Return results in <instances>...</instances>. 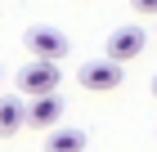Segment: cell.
Instances as JSON below:
<instances>
[{"label": "cell", "mask_w": 157, "mask_h": 152, "mask_svg": "<svg viewBox=\"0 0 157 152\" xmlns=\"http://www.w3.org/2000/svg\"><path fill=\"white\" fill-rule=\"evenodd\" d=\"M76 85H81V90H90V94H108V90H117V85H121V63H112L108 54H103V58L81 63V67H76Z\"/></svg>", "instance_id": "1"}, {"label": "cell", "mask_w": 157, "mask_h": 152, "mask_svg": "<svg viewBox=\"0 0 157 152\" xmlns=\"http://www.w3.org/2000/svg\"><path fill=\"white\" fill-rule=\"evenodd\" d=\"M23 45H27V54L32 58H45V63H59V58H67V36L59 32V27H27V36H23Z\"/></svg>", "instance_id": "2"}, {"label": "cell", "mask_w": 157, "mask_h": 152, "mask_svg": "<svg viewBox=\"0 0 157 152\" xmlns=\"http://www.w3.org/2000/svg\"><path fill=\"white\" fill-rule=\"evenodd\" d=\"M59 63H45V58H32L23 72H18V90L27 94V98H36V94H54L59 90Z\"/></svg>", "instance_id": "3"}, {"label": "cell", "mask_w": 157, "mask_h": 152, "mask_svg": "<svg viewBox=\"0 0 157 152\" xmlns=\"http://www.w3.org/2000/svg\"><path fill=\"white\" fill-rule=\"evenodd\" d=\"M144 45H148V32L130 23V27H117V32L108 36V49H103V54H108L112 63H121V67H126L130 58H139V54H144Z\"/></svg>", "instance_id": "4"}, {"label": "cell", "mask_w": 157, "mask_h": 152, "mask_svg": "<svg viewBox=\"0 0 157 152\" xmlns=\"http://www.w3.org/2000/svg\"><path fill=\"white\" fill-rule=\"evenodd\" d=\"M59 121H63V98L59 94H36L32 107H23V125H32V130H54Z\"/></svg>", "instance_id": "5"}, {"label": "cell", "mask_w": 157, "mask_h": 152, "mask_svg": "<svg viewBox=\"0 0 157 152\" xmlns=\"http://www.w3.org/2000/svg\"><path fill=\"white\" fill-rule=\"evenodd\" d=\"M81 148H85V130H76V125H63L45 139V152H81Z\"/></svg>", "instance_id": "6"}, {"label": "cell", "mask_w": 157, "mask_h": 152, "mask_svg": "<svg viewBox=\"0 0 157 152\" xmlns=\"http://www.w3.org/2000/svg\"><path fill=\"white\" fill-rule=\"evenodd\" d=\"M23 130V103L18 98H0V139H13Z\"/></svg>", "instance_id": "7"}, {"label": "cell", "mask_w": 157, "mask_h": 152, "mask_svg": "<svg viewBox=\"0 0 157 152\" xmlns=\"http://www.w3.org/2000/svg\"><path fill=\"white\" fill-rule=\"evenodd\" d=\"M130 9L139 18H157V0H130Z\"/></svg>", "instance_id": "8"}, {"label": "cell", "mask_w": 157, "mask_h": 152, "mask_svg": "<svg viewBox=\"0 0 157 152\" xmlns=\"http://www.w3.org/2000/svg\"><path fill=\"white\" fill-rule=\"evenodd\" d=\"M153 98H157V76H153Z\"/></svg>", "instance_id": "9"}, {"label": "cell", "mask_w": 157, "mask_h": 152, "mask_svg": "<svg viewBox=\"0 0 157 152\" xmlns=\"http://www.w3.org/2000/svg\"><path fill=\"white\" fill-rule=\"evenodd\" d=\"M0 81H5V67H0Z\"/></svg>", "instance_id": "10"}]
</instances>
